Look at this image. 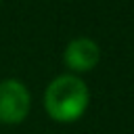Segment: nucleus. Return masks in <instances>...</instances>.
Here are the masks:
<instances>
[{
  "mask_svg": "<svg viewBox=\"0 0 134 134\" xmlns=\"http://www.w3.org/2000/svg\"><path fill=\"white\" fill-rule=\"evenodd\" d=\"M42 105L46 115L59 124H73L77 121L88 105H90V90L88 84L75 73L57 75L44 90Z\"/></svg>",
  "mask_w": 134,
  "mask_h": 134,
  "instance_id": "nucleus-1",
  "label": "nucleus"
},
{
  "mask_svg": "<svg viewBox=\"0 0 134 134\" xmlns=\"http://www.w3.org/2000/svg\"><path fill=\"white\" fill-rule=\"evenodd\" d=\"M31 109V94L27 86L17 77L0 82V124L19 126L27 119Z\"/></svg>",
  "mask_w": 134,
  "mask_h": 134,
  "instance_id": "nucleus-2",
  "label": "nucleus"
},
{
  "mask_svg": "<svg viewBox=\"0 0 134 134\" xmlns=\"http://www.w3.org/2000/svg\"><path fill=\"white\" fill-rule=\"evenodd\" d=\"M63 63L69 73H88L100 63V46L86 36L73 38L63 50Z\"/></svg>",
  "mask_w": 134,
  "mask_h": 134,
  "instance_id": "nucleus-3",
  "label": "nucleus"
},
{
  "mask_svg": "<svg viewBox=\"0 0 134 134\" xmlns=\"http://www.w3.org/2000/svg\"><path fill=\"white\" fill-rule=\"evenodd\" d=\"M0 2H2V0H0Z\"/></svg>",
  "mask_w": 134,
  "mask_h": 134,
  "instance_id": "nucleus-4",
  "label": "nucleus"
}]
</instances>
